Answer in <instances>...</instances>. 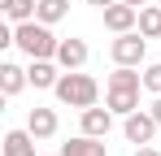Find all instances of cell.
Instances as JSON below:
<instances>
[{
	"label": "cell",
	"instance_id": "6da1fadb",
	"mask_svg": "<svg viewBox=\"0 0 161 156\" xmlns=\"http://www.w3.org/2000/svg\"><path fill=\"white\" fill-rule=\"evenodd\" d=\"M13 48L22 52V56H31V61H57L61 39L53 35L48 22L31 18V22H13Z\"/></svg>",
	"mask_w": 161,
	"mask_h": 156
},
{
	"label": "cell",
	"instance_id": "7a4b0ae2",
	"mask_svg": "<svg viewBox=\"0 0 161 156\" xmlns=\"http://www.w3.org/2000/svg\"><path fill=\"white\" fill-rule=\"evenodd\" d=\"M53 96L61 104H70V108H92V104H100V82L92 74H83V70H61V78H57Z\"/></svg>",
	"mask_w": 161,
	"mask_h": 156
},
{
	"label": "cell",
	"instance_id": "3957f363",
	"mask_svg": "<svg viewBox=\"0 0 161 156\" xmlns=\"http://www.w3.org/2000/svg\"><path fill=\"white\" fill-rule=\"evenodd\" d=\"M109 56H113V65H144L148 39L139 35V26H135V30H122V35L109 44Z\"/></svg>",
	"mask_w": 161,
	"mask_h": 156
},
{
	"label": "cell",
	"instance_id": "277c9868",
	"mask_svg": "<svg viewBox=\"0 0 161 156\" xmlns=\"http://www.w3.org/2000/svg\"><path fill=\"white\" fill-rule=\"evenodd\" d=\"M157 117H153V108H135V113H126V117H122V134H126V143H135V148H139V143H153V139H157Z\"/></svg>",
	"mask_w": 161,
	"mask_h": 156
},
{
	"label": "cell",
	"instance_id": "5b68a950",
	"mask_svg": "<svg viewBox=\"0 0 161 156\" xmlns=\"http://www.w3.org/2000/svg\"><path fill=\"white\" fill-rule=\"evenodd\" d=\"M113 108H100V104H92V108H83L79 113V126H83V134H96V139H109V130H113Z\"/></svg>",
	"mask_w": 161,
	"mask_h": 156
},
{
	"label": "cell",
	"instance_id": "8992f818",
	"mask_svg": "<svg viewBox=\"0 0 161 156\" xmlns=\"http://www.w3.org/2000/svg\"><path fill=\"white\" fill-rule=\"evenodd\" d=\"M100 18H105V30L122 35V30H135V26H139V9H135V4H126V0H118V4L100 9Z\"/></svg>",
	"mask_w": 161,
	"mask_h": 156
},
{
	"label": "cell",
	"instance_id": "52a82bcc",
	"mask_svg": "<svg viewBox=\"0 0 161 156\" xmlns=\"http://www.w3.org/2000/svg\"><path fill=\"white\" fill-rule=\"evenodd\" d=\"M87 56H92V48H87V39H61V48H57V65L61 70H83L87 65Z\"/></svg>",
	"mask_w": 161,
	"mask_h": 156
},
{
	"label": "cell",
	"instance_id": "ba28073f",
	"mask_svg": "<svg viewBox=\"0 0 161 156\" xmlns=\"http://www.w3.org/2000/svg\"><path fill=\"white\" fill-rule=\"evenodd\" d=\"M57 126H61V122H57V108H39V104H35V108L26 113V130L39 139V143H44V139H53Z\"/></svg>",
	"mask_w": 161,
	"mask_h": 156
},
{
	"label": "cell",
	"instance_id": "9c48e42d",
	"mask_svg": "<svg viewBox=\"0 0 161 156\" xmlns=\"http://www.w3.org/2000/svg\"><path fill=\"white\" fill-rule=\"evenodd\" d=\"M35 143H39V139H35L26 126H22V130H4L0 152H4V156H39V152H35Z\"/></svg>",
	"mask_w": 161,
	"mask_h": 156
},
{
	"label": "cell",
	"instance_id": "30bf717a",
	"mask_svg": "<svg viewBox=\"0 0 161 156\" xmlns=\"http://www.w3.org/2000/svg\"><path fill=\"white\" fill-rule=\"evenodd\" d=\"M26 78H31L35 91H53L57 78H61V65H57V61H31V65H26Z\"/></svg>",
	"mask_w": 161,
	"mask_h": 156
},
{
	"label": "cell",
	"instance_id": "8fae6325",
	"mask_svg": "<svg viewBox=\"0 0 161 156\" xmlns=\"http://www.w3.org/2000/svg\"><path fill=\"white\" fill-rule=\"evenodd\" d=\"M22 87H31V78H26V70L18 65V61H0V91L13 100Z\"/></svg>",
	"mask_w": 161,
	"mask_h": 156
},
{
	"label": "cell",
	"instance_id": "7c38bea8",
	"mask_svg": "<svg viewBox=\"0 0 161 156\" xmlns=\"http://www.w3.org/2000/svg\"><path fill=\"white\" fill-rule=\"evenodd\" d=\"M61 156H105V139H96V134H74L70 143H61Z\"/></svg>",
	"mask_w": 161,
	"mask_h": 156
},
{
	"label": "cell",
	"instance_id": "4fadbf2b",
	"mask_svg": "<svg viewBox=\"0 0 161 156\" xmlns=\"http://www.w3.org/2000/svg\"><path fill=\"white\" fill-rule=\"evenodd\" d=\"M105 104L118 113V117H126L139 108V91H126V87H105Z\"/></svg>",
	"mask_w": 161,
	"mask_h": 156
},
{
	"label": "cell",
	"instance_id": "5bb4252c",
	"mask_svg": "<svg viewBox=\"0 0 161 156\" xmlns=\"http://www.w3.org/2000/svg\"><path fill=\"white\" fill-rule=\"evenodd\" d=\"M0 13L9 22H31L39 13V0H0Z\"/></svg>",
	"mask_w": 161,
	"mask_h": 156
},
{
	"label": "cell",
	"instance_id": "9a60e30c",
	"mask_svg": "<svg viewBox=\"0 0 161 156\" xmlns=\"http://www.w3.org/2000/svg\"><path fill=\"white\" fill-rule=\"evenodd\" d=\"M139 35L144 39H161V4H144L139 9Z\"/></svg>",
	"mask_w": 161,
	"mask_h": 156
},
{
	"label": "cell",
	"instance_id": "2e32d148",
	"mask_svg": "<svg viewBox=\"0 0 161 156\" xmlns=\"http://www.w3.org/2000/svg\"><path fill=\"white\" fill-rule=\"evenodd\" d=\"M65 13H70V0H39V13H35V18L48 22V26H57Z\"/></svg>",
	"mask_w": 161,
	"mask_h": 156
},
{
	"label": "cell",
	"instance_id": "e0dca14e",
	"mask_svg": "<svg viewBox=\"0 0 161 156\" xmlns=\"http://www.w3.org/2000/svg\"><path fill=\"white\" fill-rule=\"evenodd\" d=\"M144 91H153V96H161V61H153V65H144Z\"/></svg>",
	"mask_w": 161,
	"mask_h": 156
},
{
	"label": "cell",
	"instance_id": "ac0fdd59",
	"mask_svg": "<svg viewBox=\"0 0 161 156\" xmlns=\"http://www.w3.org/2000/svg\"><path fill=\"white\" fill-rule=\"evenodd\" d=\"M135 156H161V148H153V143H139V148H135Z\"/></svg>",
	"mask_w": 161,
	"mask_h": 156
},
{
	"label": "cell",
	"instance_id": "d6986e66",
	"mask_svg": "<svg viewBox=\"0 0 161 156\" xmlns=\"http://www.w3.org/2000/svg\"><path fill=\"white\" fill-rule=\"evenodd\" d=\"M153 117H157V126H161V96L153 100Z\"/></svg>",
	"mask_w": 161,
	"mask_h": 156
},
{
	"label": "cell",
	"instance_id": "ffe728a7",
	"mask_svg": "<svg viewBox=\"0 0 161 156\" xmlns=\"http://www.w3.org/2000/svg\"><path fill=\"white\" fill-rule=\"evenodd\" d=\"M87 4H96V9H109V4H118V0H87Z\"/></svg>",
	"mask_w": 161,
	"mask_h": 156
},
{
	"label": "cell",
	"instance_id": "44dd1931",
	"mask_svg": "<svg viewBox=\"0 0 161 156\" xmlns=\"http://www.w3.org/2000/svg\"><path fill=\"white\" fill-rule=\"evenodd\" d=\"M126 4H135V9H144V4H148V0H126Z\"/></svg>",
	"mask_w": 161,
	"mask_h": 156
},
{
	"label": "cell",
	"instance_id": "7402d4cb",
	"mask_svg": "<svg viewBox=\"0 0 161 156\" xmlns=\"http://www.w3.org/2000/svg\"><path fill=\"white\" fill-rule=\"evenodd\" d=\"M53 156H61V152H53Z\"/></svg>",
	"mask_w": 161,
	"mask_h": 156
}]
</instances>
